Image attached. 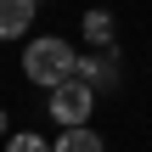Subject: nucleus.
I'll return each mask as SVG.
<instances>
[{
  "mask_svg": "<svg viewBox=\"0 0 152 152\" xmlns=\"http://www.w3.org/2000/svg\"><path fill=\"white\" fill-rule=\"evenodd\" d=\"M90 107H96V90H90L85 79H62V85H51V118H56L62 130L90 124Z\"/></svg>",
  "mask_w": 152,
  "mask_h": 152,
  "instance_id": "f03ea898",
  "label": "nucleus"
},
{
  "mask_svg": "<svg viewBox=\"0 0 152 152\" xmlns=\"http://www.w3.org/2000/svg\"><path fill=\"white\" fill-rule=\"evenodd\" d=\"M34 11L39 0H0V39H23L34 28Z\"/></svg>",
  "mask_w": 152,
  "mask_h": 152,
  "instance_id": "20e7f679",
  "label": "nucleus"
},
{
  "mask_svg": "<svg viewBox=\"0 0 152 152\" xmlns=\"http://www.w3.org/2000/svg\"><path fill=\"white\" fill-rule=\"evenodd\" d=\"M23 79H28V85H39V90H51V85L73 79V45H68V39H56V34L28 39V45H23Z\"/></svg>",
  "mask_w": 152,
  "mask_h": 152,
  "instance_id": "f257e3e1",
  "label": "nucleus"
},
{
  "mask_svg": "<svg viewBox=\"0 0 152 152\" xmlns=\"http://www.w3.org/2000/svg\"><path fill=\"white\" fill-rule=\"evenodd\" d=\"M6 152H51V141L34 135V130H23V135H6Z\"/></svg>",
  "mask_w": 152,
  "mask_h": 152,
  "instance_id": "0eeeda50",
  "label": "nucleus"
},
{
  "mask_svg": "<svg viewBox=\"0 0 152 152\" xmlns=\"http://www.w3.org/2000/svg\"><path fill=\"white\" fill-rule=\"evenodd\" d=\"M51 152H107V141H102L90 124H73L68 135H56V141H51Z\"/></svg>",
  "mask_w": 152,
  "mask_h": 152,
  "instance_id": "39448f33",
  "label": "nucleus"
},
{
  "mask_svg": "<svg viewBox=\"0 0 152 152\" xmlns=\"http://www.w3.org/2000/svg\"><path fill=\"white\" fill-rule=\"evenodd\" d=\"M6 130H11V124H6V107H0V141H6Z\"/></svg>",
  "mask_w": 152,
  "mask_h": 152,
  "instance_id": "6e6552de",
  "label": "nucleus"
},
{
  "mask_svg": "<svg viewBox=\"0 0 152 152\" xmlns=\"http://www.w3.org/2000/svg\"><path fill=\"white\" fill-rule=\"evenodd\" d=\"M85 45L90 51H113V11H85Z\"/></svg>",
  "mask_w": 152,
  "mask_h": 152,
  "instance_id": "423d86ee",
  "label": "nucleus"
},
{
  "mask_svg": "<svg viewBox=\"0 0 152 152\" xmlns=\"http://www.w3.org/2000/svg\"><path fill=\"white\" fill-rule=\"evenodd\" d=\"M73 79H85L90 90H107V85L118 79V68H113V51H90V56H79V51H73Z\"/></svg>",
  "mask_w": 152,
  "mask_h": 152,
  "instance_id": "7ed1b4c3",
  "label": "nucleus"
}]
</instances>
